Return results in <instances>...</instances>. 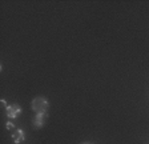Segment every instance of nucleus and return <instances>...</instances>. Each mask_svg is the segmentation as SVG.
Returning <instances> with one entry per match:
<instances>
[{"mask_svg":"<svg viewBox=\"0 0 149 144\" xmlns=\"http://www.w3.org/2000/svg\"><path fill=\"white\" fill-rule=\"evenodd\" d=\"M12 139L13 141H15L16 144L22 143V141H24L25 136H24V131H22V129H16L15 134H12Z\"/></svg>","mask_w":149,"mask_h":144,"instance_id":"20e7f679","label":"nucleus"},{"mask_svg":"<svg viewBox=\"0 0 149 144\" xmlns=\"http://www.w3.org/2000/svg\"><path fill=\"white\" fill-rule=\"evenodd\" d=\"M32 110L37 113L47 112V110H48V100H47L45 97H36V99H33V101H32Z\"/></svg>","mask_w":149,"mask_h":144,"instance_id":"f257e3e1","label":"nucleus"},{"mask_svg":"<svg viewBox=\"0 0 149 144\" xmlns=\"http://www.w3.org/2000/svg\"><path fill=\"white\" fill-rule=\"evenodd\" d=\"M7 129H13V124H12V123H7Z\"/></svg>","mask_w":149,"mask_h":144,"instance_id":"39448f33","label":"nucleus"},{"mask_svg":"<svg viewBox=\"0 0 149 144\" xmlns=\"http://www.w3.org/2000/svg\"><path fill=\"white\" fill-rule=\"evenodd\" d=\"M47 116H48L47 112L36 113V116H35V119H33V127L35 128H41V127H43L44 123H45Z\"/></svg>","mask_w":149,"mask_h":144,"instance_id":"7ed1b4c3","label":"nucleus"},{"mask_svg":"<svg viewBox=\"0 0 149 144\" xmlns=\"http://www.w3.org/2000/svg\"><path fill=\"white\" fill-rule=\"evenodd\" d=\"M81 144H89V143H81Z\"/></svg>","mask_w":149,"mask_h":144,"instance_id":"423d86ee","label":"nucleus"},{"mask_svg":"<svg viewBox=\"0 0 149 144\" xmlns=\"http://www.w3.org/2000/svg\"><path fill=\"white\" fill-rule=\"evenodd\" d=\"M22 112V108L17 104H12V106H7V116L9 119H16Z\"/></svg>","mask_w":149,"mask_h":144,"instance_id":"f03ea898","label":"nucleus"}]
</instances>
